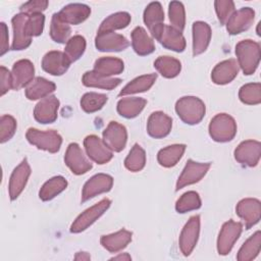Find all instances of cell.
I'll use <instances>...</instances> for the list:
<instances>
[{"label":"cell","mask_w":261,"mask_h":261,"mask_svg":"<svg viewBox=\"0 0 261 261\" xmlns=\"http://www.w3.org/2000/svg\"><path fill=\"white\" fill-rule=\"evenodd\" d=\"M237 62L243 72L250 75L255 72L260 61V45L253 40H243L236 46Z\"/></svg>","instance_id":"6da1fadb"},{"label":"cell","mask_w":261,"mask_h":261,"mask_svg":"<svg viewBox=\"0 0 261 261\" xmlns=\"http://www.w3.org/2000/svg\"><path fill=\"white\" fill-rule=\"evenodd\" d=\"M175 111L185 123L197 124L203 119L206 108L204 102L198 97L186 96L177 100Z\"/></svg>","instance_id":"7a4b0ae2"},{"label":"cell","mask_w":261,"mask_h":261,"mask_svg":"<svg viewBox=\"0 0 261 261\" xmlns=\"http://www.w3.org/2000/svg\"><path fill=\"white\" fill-rule=\"evenodd\" d=\"M237 134V123L234 119L226 114H216L209 123L210 137L220 143L231 141Z\"/></svg>","instance_id":"3957f363"},{"label":"cell","mask_w":261,"mask_h":261,"mask_svg":"<svg viewBox=\"0 0 261 261\" xmlns=\"http://www.w3.org/2000/svg\"><path fill=\"white\" fill-rule=\"evenodd\" d=\"M25 138L30 144L36 146L40 150H45L50 153H56L59 151L62 138L56 130L42 132L37 128H29L25 134Z\"/></svg>","instance_id":"277c9868"},{"label":"cell","mask_w":261,"mask_h":261,"mask_svg":"<svg viewBox=\"0 0 261 261\" xmlns=\"http://www.w3.org/2000/svg\"><path fill=\"white\" fill-rule=\"evenodd\" d=\"M110 204L111 201L107 198H104L97 204L85 210L75 218V220L70 226V231L73 233H79L87 229L98 218H100L104 214V212H106V210L110 207Z\"/></svg>","instance_id":"5b68a950"},{"label":"cell","mask_w":261,"mask_h":261,"mask_svg":"<svg viewBox=\"0 0 261 261\" xmlns=\"http://www.w3.org/2000/svg\"><path fill=\"white\" fill-rule=\"evenodd\" d=\"M242 230L243 225L241 222L230 219L223 223L217 239V251L220 255H227L231 251Z\"/></svg>","instance_id":"8992f818"},{"label":"cell","mask_w":261,"mask_h":261,"mask_svg":"<svg viewBox=\"0 0 261 261\" xmlns=\"http://www.w3.org/2000/svg\"><path fill=\"white\" fill-rule=\"evenodd\" d=\"M199 232H200V216L194 215L185 224L179 234V240H178L179 249L185 256H189L193 252L198 242Z\"/></svg>","instance_id":"52a82bcc"},{"label":"cell","mask_w":261,"mask_h":261,"mask_svg":"<svg viewBox=\"0 0 261 261\" xmlns=\"http://www.w3.org/2000/svg\"><path fill=\"white\" fill-rule=\"evenodd\" d=\"M210 163H200V162H195L193 160H188L184 170L181 171L180 175L178 176V179L176 181V187L175 191H179L180 189L185 188L186 186H190L193 184L198 182L201 180L207 171L210 168Z\"/></svg>","instance_id":"ba28073f"},{"label":"cell","mask_w":261,"mask_h":261,"mask_svg":"<svg viewBox=\"0 0 261 261\" xmlns=\"http://www.w3.org/2000/svg\"><path fill=\"white\" fill-rule=\"evenodd\" d=\"M84 146L89 158L98 164H105L109 162L112 157V151L99 137L95 135L87 136L84 140Z\"/></svg>","instance_id":"9c48e42d"},{"label":"cell","mask_w":261,"mask_h":261,"mask_svg":"<svg viewBox=\"0 0 261 261\" xmlns=\"http://www.w3.org/2000/svg\"><path fill=\"white\" fill-rule=\"evenodd\" d=\"M261 156V144L258 141L247 140L242 142L234 150V158L242 165L254 167Z\"/></svg>","instance_id":"30bf717a"},{"label":"cell","mask_w":261,"mask_h":261,"mask_svg":"<svg viewBox=\"0 0 261 261\" xmlns=\"http://www.w3.org/2000/svg\"><path fill=\"white\" fill-rule=\"evenodd\" d=\"M64 161L71 172L76 175L84 174L92 168V163L86 158L83 150L76 143H70L68 145Z\"/></svg>","instance_id":"8fae6325"},{"label":"cell","mask_w":261,"mask_h":261,"mask_svg":"<svg viewBox=\"0 0 261 261\" xmlns=\"http://www.w3.org/2000/svg\"><path fill=\"white\" fill-rule=\"evenodd\" d=\"M127 140V132L124 125L110 121L103 132V142L114 152H120L124 149Z\"/></svg>","instance_id":"7c38bea8"},{"label":"cell","mask_w":261,"mask_h":261,"mask_svg":"<svg viewBox=\"0 0 261 261\" xmlns=\"http://www.w3.org/2000/svg\"><path fill=\"white\" fill-rule=\"evenodd\" d=\"M237 214L243 219L246 229L259 222L261 217V204L258 199L246 198L241 200L236 207Z\"/></svg>","instance_id":"4fadbf2b"},{"label":"cell","mask_w":261,"mask_h":261,"mask_svg":"<svg viewBox=\"0 0 261 261\" xmlns=\"http://www.w3.org/2000/svg\"><path fill=\"white\" fill-rule=\"evenodd\" d=\"M113 186V178L109 174L98 173L92 176L84 185L82 191V202H86L97 195L109 192Z\"/></svg>","instance_id":"5bb4252c"},{"label":"cell","mask_w":261,"mask_h":261,"mask_svg":"<svg viewBox=\"0 0 261 261\" xmlns=\"http://www.w3.org/2000/svg\"><path fill=\"white\" fill-rule=\"evenodd\" d=\"M95 46L101 52H118L129 46L127 39L114 32L98 33L95 38Z\"/></svg>","instance_id":"9a60e30c"},{"label":"cell","mask_w":261,"mask_h":261,"mask_svg":"<svg viewBox=\"0 0 261 261\" xmlns=\"http://www.w3.org/2000/svg\"><path fill=\"white\" fill-rule=\"evenodd\" d=\"M31 175V167L27 159H23L14 170L12 171L8 185L9 197L11 200H15L23 191L28 179Z\"/></svg>","instance_id":"2e32d148"},{"label":"cell","mask_w":261,"mask_h":261,"mask_svg":"<svg viewBox=\"0 0 261 261\" xmlns=\"http://www.w3.org/2000/svg\"><path fill=\"white\" fill-rule=\"evenodd\" d=\"M255 18V12L250 7H243L234 11L227 20L226 30L230 35L241 34L251 28Z\"/></svg>","instance_id":"e0dca14e"},{"label":"cell","mask_w":261,"mask_h":261,"mask_svg":"<svg viewBox=\"0 0 261 261\" xmlns=\"http://www.w3.org/2000/svg\"><path fill=\"white\" fill-rule=\"evenodd\" d=\"M35 75L34 64L28 59H20L16 61L11 70L12 76V89L19 90L23 87H28L32 83Z\"/></svg>","instance_id":"ac0fdd59"},{"label":"cell","mask_w":261,"mask_h":261,"mask_svg":"<svg viewBox=\"0 0 261 261\" xmlns=\"http://www.w3.org/2000/svg\"><path fill=\"white\" fill-rule=\"evenodd\" d=\"M59 100L55 96L43 98L34 109V117L40 123H52L57 118Z\"/></svg>","instance_id":"d6986e66"},{"label":"cell","mask_w":261,"mask_h":261,"mask_svg":"<svg viewBox=\"0 0 261 261\" xmlns=\"http://www.w3.org/2000/svg\"><path fill=\"white\" fill-rule=\"evenodd\" d=\"M70 61L65 53L60 51H49L42 59L43 69L52 75L65 73L70 65Z\"/></svg>","instance_id":"ffe728a7"},{"label":"cell","mask_w":261,"mask_h":261,"mask_svg":"<svg viewBox=\"0 0 261 261\" xmlns=\"http://www.w3.org/2000/svg\"><path fill=\"white\" fill-rule=\"evenodd\" d=\"M172 126V119L170 116L162 111L153 112L147 122V132L149 136L155 139H161L166 137Z\"/></svg>","instance_id":"44dd1931"},{"label":"cell","mask_w":261,"mask_h":261,"mask_svg":"<svg viewBox=\"0 0 261 261\" xmlns=\"http://www.w3.org/2000/svg\"><path fill=\"white\" fill-rule=\"evenodd\" d=\"M164 11L159 2H151L144 11V22L153 38H157L164 27Z\"/></svg>","instance_id":"7402d4cb"},{"label":"cell","mask_w":261,"mask_h":261,"mask_svg":"<svg viewBox=\"0 0 261 261\" xmlns=\"http://www.w3.org/2000/svg\"><path fill=\"white\" fill-rule=\"evenodd\" d=\"M58 13L60 19L67 24H80L91 14V8L82 3H71L64 6Z\"/></svg>","instance_id":"603a6c76"},{"label":"cell","mask_w":261,"mask_h":261,"mask_svg":"<svg viewBox=\"0 0 261 261\" xmlns=\"http://www.w3.org/2000/svg\"><path fill=\"white\" fill-rule=\"evenodd\" d=\"M28 15L23 13L15 14L12 19V30H13V41H12V50H23L27 49L31 43L32 38L29 37L25 33V22Z\"/></svg>","instance_id":"cb8c5ba5"},{"label":"cell","mask_w":261,"mask_h":261,"mask_svg":"<svg viewBox=\"0 0 261 261\" xmlns=\"http://www.w3.org/2000/svg\"><path fill=\"white\" fill-rule=\"evenodd\" d=\"M156 40L166 49L182 52L186 48V39L180 32L173 29L171 25H165L162 28Z\"/></svg>","instance_id":"d4e9b609"},{"label":"cell","mask_w":261,"mask_h":261,"mask_svg":"<svg viewBox=\"0 0 261 261\" xmlns=\"http://www.w3.org/2000/svg\"><path fill=\"white\" fill-rule=\"evenodd\" d=\"M240 66L236 59H227L219 62L211 72L212 82L216 85L230 83L239 72Z\"/></svg>","instance_id":"484cf974"},{"label":"cell","mask_w":261,"mask_h":261,"mask_svg":"<svg viewBox=\"0 0 261 261\" xmlns=\"http://www.w3.org/2000/svg\"><path fill=\"white\" fill-rule=\"evenodd\" d=\"M211 40V29L204 21L193 23V55L197 56L206 51Z\"/></svg>","instance_id":"4316f807"},{"label":"cell","mask_w":261,"mask_h":261,"mask_svg":"<svg viewBox=\"0 0 261 261\" xmlns=\"http://www.w3.org/2000/svg\"><path fill=\"white\" fill-rule=\"evenodd\" d=\"M133 233L126 229H120L114 233L102 236L100 243L107 251L116 253L124 249L132 241Z\"/></svg>","instance_id":"83f0119b"},{"label":"cell","mask_w":261,"mask_h":261,"mask_svg":"<svg viewBox=\"0 0 261 261\" xmlns=\"http://www.w3.org/2000/svg\"><path fill=\"white\" fill-rule=\"evenodd\" d=\"M123 61L116 57H101L95 61L93 71L103 77H110L123 71Z\"/></svg>","instance_id":"f1b7e54d"},{"label":"cell","mask_w":261,"mask_h":261,"mask_svg":"<svg viewBox=\"0 0 261 261\" xmlns=\"http://www.w3.org/2000/svg\"><path fill=\"white\" fill-rule=\"evenodd\" d=\"M132 46L135 52L141 56L151 54L155 50L153 39L142 27H137L132 32Z\"/></svg>","instance_id":"f546056e"},{"label":"cell","mask_w":261,"mask_h":261,"mask_svg":"<svg viewBox=\"0 0 261 261\" xmlns=\"http://www.w3.org/2000/svg\"><path fill=\"white\" fill-rule=\"evenodd\" d=\"M56 89L53 82H50L44 77L38 76L32 81L25 88V96L29 100H38L48 97Z\"/></svg>","instance_id":"4dcf8cb0"},{"label":"cell","mask_w":261,"mask_h":261,"mask_svg":"<svg viewBox=\"0 0 261 261\" xmlns=\"http://www.w3.org/2000/svg\"><path fill=\"white\" fill-rule=\"evenodd\" d=\"M186 150V145L174 144L161 149L157 154L158 163L163 167L174 166L182 157Z\"/></svg>","instance_id":"1f68e13d"},{"label":"cell","mask_w":261,"mask_h":261,"mask_svg":"<svg viewBox=\"0 0 261 261\" xmlns=\"http://www.w3.org/2000/svg\"><path fill=\"white\" fill-rule=\"evenodd\" d=\"M147 101L144 98L133 97L120 99L117 103V112L125 118H134L138 116L144 109Z\"/></svg>","instance_id":"d6a6232c"},{"label":"cell","mask_w":261,"mask_h":261,"mask_svg":"<svg viewBox=\"0 0 261 261\" xmlns=\"http://www.w3.org/2000/svg\"><path fill=\"white\" fill-rule=\"evenodd\" d=\"M261 248V232L260 230H257L255 233H253L241 247V249L238 252L237 259L239 261H250L255 259Z\"/></svg>","instance_id":"836d02e7"},{"label":"cell","mask_w":261,"mask_h":261,"mask_svg":"<svg viewBox=\"0 0 261 261\" xmlns=\"http://www.w3.org/2000/svg\"><path fill=\"white\" fill-rule=\"evenodd\" d=\"M156 79H157L156 73H150V74H144V75L138 76L134 79L130 83H128L120 91L118 96H125V95L146 92L154 85Z\"/></svg>","instance_id":"e575fe53"},{"label":"cell","mask_w":261,"mask_h":261,"mask_svg":"<svg viewBox=\"0 0 261 261\" xmlns=\"http://www.w3.org/2000/svg\"><path fill=\"white\" fill-rule=\"evenodd\" d=\"M154 67L162 76L172 79L180 72L181 64L176 58L170 56H159L154 61Z\"/></svg>","instance_id":"d590c367"},{"label":"cell","mask_w":261,"mask_h":261,"mask_svg":"<svg viewBox=\"0 0 261 261\" xmlns=\"http://www.w3.org/2000/svg\"><path fill=\"white\" fill-rule=\"evenodd\" d=\"M67 187V181L63 176H54L47 180L39 192V197L42 201H49L63 192Z\"/></svg>","instance_id":"8d00e7d4"},{"label":"cell","mask_w":261,"mask_h":261,"mask_svg":"<svg viewBox=\"0 0 261 261\" xmlns=\"http://www.w3.org/2000/svg\"><path fill=\"white\" fill-rule=\"evenodd\" d=\"M132 16L129 13L120 11L113 13L106 17L99 27L98 33L104 32H114L115 30H121L126 28L130 22Z\"/></svg>","instance_id":"74e56055"},{"label":"cell","mask_w":261,"mask_h":261,"mask_svg":"<svg viewBox=\"0 0 261 261\" xmlns=\"http://www.w3.org/2000/svg\"><path fill=\"white\" fill-rule=\"evenodd\" d=\"M82 81L86 87L100 88V89H104V90H112V89L116 88L121 83L120 79L103 77V76L96 74L93 70L85 72Z\"/></svg>","instance_id":"f35d334b"},{"label":"cell","mask_w":261,"mask_h":261,"mask_svg":"<svg viewBox=\"0 0 261 261\" xmlns=\"http://www.w3.org/2000/svg\"><path fill=\"white\" fill-rule=\"evenodd\" d=\"M71 29L69 24L62 21L60 17L58 16V13H54L51 19V25H50V37L51 39L56 43H67V41L70 39Z\"/></svg>","instance_id":"ab89813d"},{"label":"cell","mask_w":261,"mask_h":261,"mask_svg":"<svg viewBox=\"0 0 261 261\" xmlns=\"http://www.w3.org/2000/svg\"><path fill=\"white\" fill-rule=\"evenodd\" d=\"M145 164H146L145 150L139 144H135L124 160V166L130 171L137 172L142 170L145 167Z\"/></svg>","instance_id":"60d3db41"},{"label":"cell","mask_w":261,"mask_h":261,"mask_svg":"<svg viewBox=\"0 0 261 261\" xmlns=\"http://www.w3.org/2000/svg\"><path fill=\"white\" fill-rule=\"evenodd\" d=\"M108 97L104 94L95 92L86 93L81 99V107L87 113H93L100 110L107 102Z\"/></svg>","instance_id":"b9f144b4"},{"label":"cell","mask_w":261,"mask_h":261,"mask_svg":"<svg viewBox=\"0 0 261 261\" xmlns=\"http://www.w3.org/2000/svg\"><path fill=\"white\" fill-rule=\"evenodd\" d=\"M240 100L248 105H257L261 102V85L250 83L244 85L239 91Z\"/></svg>","instance_id":"7bdbcfd3"},{"label":"cell","mask_w":261,"mask_h":261,"mask_svg":"<svg viewBox=\"0 0 261 261\" xmlns=\"http://www.w3.org/2000/svg\"><path fill=\"white\" fill-rule=\"evenodd\" d=\"M201 207V199L197 192L189 191L181 195L175 203V210L178 213H186Z\"/></svg>","instance_id":"ee69618b"},{"label":"cell","mask_w":261,"mask_h":261,"mask_svg":"<svg viewBox=\"0 0 261 261\" xmlns=\"http://www.w3.org/2000/svg\"><path fill=\"white\" fill-rule=\"evenodd\" d=\"M85 49H86L85 38L83 36L76 35V36L71 37L67 41V43L65 45L64 53L70 62H74L84 54Z\"/></svg>","instance_id":"f6af8a7d"},{"label":"cell","mask_w":261,"mask_h":261,"mask_svg":"<svg viewBox=\"0 0 261 261\" xmlns=\"http://www.w3.org/2000/svg\"><path fill=\"white\" fill-rule=\"evenodd\" d=\"M168 14L171 27L181 33L186 24V12L182 3L177 1L170 2Z\"/></svg>","instance_id":"bcb514c9"},{"label":"cell","mask_w":261,"mask_h":261,"mask_svg":"<svg viewBox=\"0 0 261 261\" xmlns=\"http://www.w3.org/2000/svg\"><path fill=\"white\" fill-rule=\"evenodd\" d=\"M45 16L42 13L28 15V19L25 22V33L29 37H37L40 36L44 29Z\"/></svg>","instance_id":"7dc6e473"},{"label":"cell","mask_w":261,"mask_h":261,"mask_svg":"<svg viewBox=\"0 0 261 261\" xmlns=\"http://www.w3.org/2000/svg\"><path fill=\"white\" fill-rule=\"evenodd\" d=\"M16 130V120L11 115H2L0 119V142L10 140Z\"/></svg>","instance_id":"c3c4849f"},{"label":"cell","mask_w":261,"mask_h":261,"mask_svg":"<svg viewBox=\"0 0 261 261\" xmlns=\"http://www.w3.org/2000/svg\"><path fill=\"white\" fill-rule=\"evenodd\" d=\"M215 11L221 24H225L234 10V3L230 0H217L214 2Z\"/></svg>","instance_id":"681fc988"},{"label":"cell","mask_w":261,"mask_h":261,"mask_svg":"<svg viewBox=\"0 0 261 261\" xmlns=\"http://www.w3.org/2000/svg\"><path fill=\"white\" fill-rule=\"evenodd\" d=\"M49 2L47 0H33L25 2L19 7L20 13L27 14V15H33V14H39L42 13L47 7Z\"/></svg>","instance_id":"f907efd6"},{"label":"cell","mask_w":261,"mask_h":261,"mask_svg":"<svg viewBox=\"0 0 261 261\" xmlns=\"http://www.w3.org/2000/svg\"><path fill=\"white\" fill-rule=\"evenodd\" d=\"M0 75H1V96H3L10 89H12V76H11V72L4 66L0 67Z\"/></svg>","instance_id":"816d5d0a"},{"label":"cell","mask_w":261,"mask_h":261,"mask_svg":"<svg viewBox=\"0 0 261 261\" xmlns=\"http://www.w3.org/2000/svg\"><path fill=\"white\" fill-rule=\"evenodd\" d=\"M0 55H4L9 50L8 30L4 22L0 23Z\"/></svg>","instance_id":"f5cc1de1"},{"label":"cell","mask_w":261,"mask_h":261,"mask_svg":"<svg viewBox=\"0 0 261 261\" xmlns=\"http://www.w3.org/2000/svg\"><path fill=\"white\" fill-rule=\"evenodd\" d=\"M74 259H75V260H90L91 257H90V255H89L88 253H86V252H79V253H76V255L74 256Z\"/></svg>","instance_id":"db71d44e"},{"label":"cell","mask_w":261,"mask_h":261,"mask_svg":"<svg viewBox=\"0 0 261 261\" xmlns=\"http://www.w3.org/2000/svg\"><path fill=\"white\" fill-rule=\"evenodd\" d=\"M112 260H130V256L127 254V253H123V254H120L118 256H115L113 258H111Z\"/></svg>","instance_id":"11a10c76"}]
</instances>
